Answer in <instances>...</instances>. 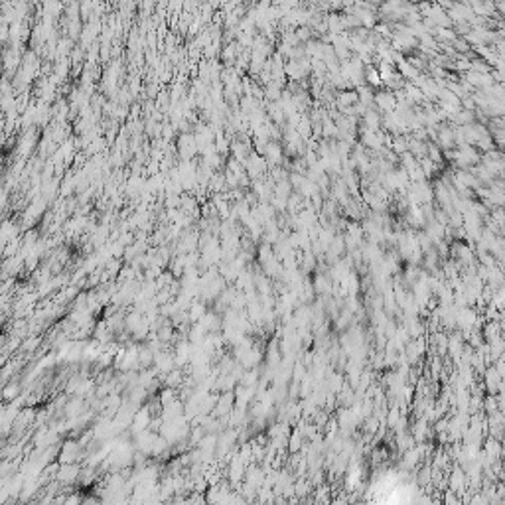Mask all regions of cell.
Here are the masks:
<instances>
[]
</instances>
